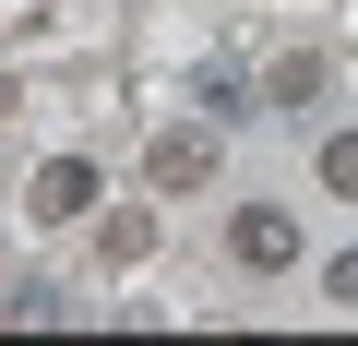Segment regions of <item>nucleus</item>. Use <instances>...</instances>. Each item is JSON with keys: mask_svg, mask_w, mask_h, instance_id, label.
Returning <instances> with one entry per match:
<instances>
[{"mask_svg": "<svg viewBox=\"0 0 358 346\" xmlns=\"http://www.w3.org/2000/svg\"><path fill=\"white\" fill-rule=\"evenodd\" d=\"M227 251H239L251 275H287V263H299V215H287V203H239V227H227Z\"/></svg>", "mask_w": 358, "mask_h": 346, "instance_id": "nucleus-1", "label": "nucleus"}, {"mask_svg": "<svg viewBox=\"0 0 358 346\" xmlns=\"http://www.w3.org/2000/svg\"><path fill=\"white\" fill-rule=\"evenodd\" d=\"M24 203H36V227H72V215L96 203V167H84V155H48L36 180H24Z\"/></svg>", "mask_w": 358, "mask_h": 346, "instance_id": "nucleus-2", "label": "nucleus"}, {"mask_svg": "<svg viewBox=\"0 0 358 346\" xmlns=\"http://www.w3.org/2000/svg\"><path fill=\"white\" fill-rule=\"evenodd\" d=\"M143 167H155V192H203L215 180V131H155Z\"/></svg>", "mask_w": 358, "mask_h": 346, "instance_id": "nucleus-3", "label": "nucleus"}, {"mask_svg": "<svg viewBox=\"0 0 358 346\" xmlns=\"http://www.w3.org/2000/svg\"><path fill=\"white\" fill-rule=\"evenodd\" d=\"M143 251H155V215H143V203H131V215H108V263H120V275H131V263H143Z\"/></svg>", "mask_w": 358, "mask_h": 346, "instance_id": "nucleus-4", "label": "nucleus"}, {"mask_svg": "<svg viewBox=\"0 0 358 346\" xmlns=\"http://www.w3.org/2000/svg\"><path fill=\"white\" fill-rule=\"evenodd\" d=\"M322 192L358 203V131H322Z\"/></svg>", "mask_w": 358, "mask_h": 346, "instance_id": "nucleus-5", "label": "nucleus"}, {"mask_svg": "<svg viewBox=\"0 0 358 346\" xmlns=\"http://www.w3.org/2000/svg\"><path fill=\"white\" fill-rule=\"evenodd\" d=\"M322 298H334V310H358V251H334V263H322Z\"/></svg>", "mask_w": 358, "mask_h": 346, "instance_id": "nucleus-6", "label": "nucleus"}]
</instances>
